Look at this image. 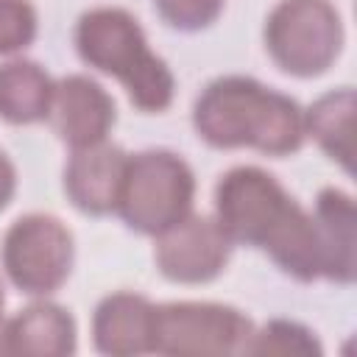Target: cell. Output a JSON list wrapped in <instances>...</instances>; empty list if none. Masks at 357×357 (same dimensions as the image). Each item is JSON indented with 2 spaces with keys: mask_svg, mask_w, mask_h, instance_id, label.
Returning a JSON list of instances; mask_svg holds the SVG:
<instances>
[{
  "mask_svg": "<svg viewBox=\"0 0 357 357\" xmlns=\"http://www.w3.org/2000/svg\"><path fill=\"white\" fill-rule=\"evenodd\" d=\"M195 176L173 151H139L128 156L117 198V215L139 234H159L192 212Z\"/></svg>",
  "mask_w": 357,
  "mask_h": 357,
  "instance_id": "277c9868",
  "label": "cell"
},
{
  "mask_svg": "<svg viewBox=\"0 0 357 357\" xmlns=\"http://www.w3.org/2000/svg\"><path fill=\"white\" fill-rule=\"evenodd\" d=\"M254 324L245 312L215 301H170L156 307L153 351L170 357L245 354Z\"/></svg>",
  "mask_w": 357,
  "mask_h": 357,
  "instance_id": "8992f818",
  "label": "cell"
},
{
  "mask_svg": "<svg viewBox=\"0 0 357 357\" xmlns=\"http://www.w3.org/2000/svg\"><path fill=\"white\" fill-rule=\"evenodd\" d=\"M245 354H321V343L315 332H310L304 324L273 318L262 329H254Z\"/></svg>",
  "mask_w": 357,
  "mask_h": 357,
  "instance_id": "2e32d148",
  "label": "cell"
},
{
  "mask_svg": "<svg viewBox=\"0 0 357 357\" xmlns=\"http://www.w3.org/2000/svg\"><path fill=\"white\" fill-rule=\"evenodd\" d=\"M0 354H8V318L0 315Z\"/></svg>",
  "mask_w": 357,
  "mask_h": 357,
  "instance_id": "ffe728a7",
  "label": "cell"
},
{
  "mask_svg": "<svg viewBox=\"0 0 357 357\" xmlns=\"http://www.w3.org/2000/svg\"><path fill=\"white\" fill-rule=\"evenodd\" d=\"M231 240L215 218L184 215L178 223L156 234V268L165 279L178 284L212 282L229 262Z\"/></svg>",
  "mask_w": 357,
  "mask_h": 357,
  "instance_id": "ba28073f",
  "label": "cell"
},
{
  "mask_svg": "<svg viewBox=\"0 0 357 357\" xmlns=\"http://www.w3.org/2000/svg\"><path fill=\"white\" fill-rule=\"evenodd\" d=\"M215 220L240 245L262 248L298 282L321 279V245L312 212H307L262 167L240 165L215 184Z\"/></svg>",
  "mask_w": 357,
  "mask_h": 357,
  "instance_id": "6da1fadb",
  "label": "cell"
},
{
  "mask_svg": "<svg viewBox=\"0 0 357 357\" xmlns=\"http://www.w3.org/2000/svg\"><path fill=\"white\" fill-rule=\"evenodd\" d=\"M265 47L279 70L312 78L343 47V22L329 0H279L265 20Z\"/></svg>",
  "mask_w": 357,
  "mask_h": 357,
  "instance_id": "5b68a950",
  "label": "cell"
},
{
  "mask_svg": "<svg viewBox=\"0 0 357 357\" xmlns=\"http://www.w3.org/2000/svg\"><path fill=\"white\" fill-rule=\"evenodd\" d=\"M159 17L178 31H201L212 25L226 0H153Z\"/></svg>",
  "mask_w": 357,
  "mask_h": 357,
  "instance_id": "ac0fdd59",
  "label": "cell"
},
{
  "mask_svg": "<svg viewBox=\"0 0 357 357\" xmlns=\"http://www.w3.org/2000/svg\"><path fill=\"white\" fill-rule=\"evenodd\" d=\"M3 301H6V296H3V284H0V312H3Z\"/></svg>",
  "mask_w": 357,
  "mask_h": 357,
  "instance_id": "44dd1931",
  "label": "cell"
},
{
  "mask_svg": "<svg viewBox=\"0 0 357 357\" xmlns=\"http://www.w3.org/2000/svg\"><path fill=\"white\" fill-rule=\"evenodd\" d=\"M156 304L139 293H109L92 315V340L100 354L134 357L153 351Z\"/></svg>",
  "mask_w": 357,
  "mask_h": 357,
  "instance_id": "8fae6325",
  "label": "cell"
},
{
  "mask_svg": "<svg viewBox=\"0 0 357 357\" xmlns=\"http://www.w3.org/2000/svg\"><path fill=\"white\" fill-rule=\"evenodd\" d=\"M53 78L28 59L0 64V117L14 126L42 123L50 114Z\"/></svg>",
  "mask_w": 357,
  "mask_h": 357,
  "instance_id": "5bb4252c",
  "label": "cell"
},
{
  "mask_svg": "<svg viewBox=\"0 0 357 357\" xmlns=\"http://www.w3.org/2000/svg\"><path fill=\"white\" fill-rule=\"evenodd\" d=\"M128 153L112 142L73 148L64 167V192L75 209L86 215H109L117 209Z\"/></svg>",
  "mask_w": 357,
  "mask_h": 357,
  "instance_id": "30bf717a",
  "label": "cell"
},
{
  "mask_svg": "<svg viewBox=\"0 0 357 357\" xmlns=\"http://www.w3.org/2000/svg\"><path fill=\"white\" fill-rule=\"evenodd\" d=\"M36 36V11L31 0H0V56L28 47Z\"/></svg>",
  "mask_w": 357,
  "mask_h": 357,
  "instance_id": "e0dca14e",
  "label": "cell"
},
{
  "mask_svg": "<svg viewBox=\"0 0 357 357\" xmlns=\"http://www.w3.org/2000/svg\"><path fill=\"white\" fill-rule=\"evenodd\" d=\"M47 120L61 142L70 148H86L109 137L114 126V100L89 75H67L53 84Z\"/></svg>",
  "mask_w": 357,
  "mask_h": 357,
  "instance_id": "9c48e42d",
  "label": "cell"
},
{
  "mask_svg": "<svg viewBox=\"0 0 357 357\" xmlns=\"http://www.w3.org/2000/svg\"><path fill=\"white\" fill-rule=\"evenodd\" d=\"M75 351L73 315L50 301H36L8 318V354L67 357Z\"/></svg>",
  "mask_w": 357,
  "mask_h": 357,
  "instance_id": "4fadbf2b",
  "label": "cell"
},
{
  "mask_svg": "<svg viewBox=\"0 0 357 357\" xmlns=\"http://www.w3.org/2000/svg\"><path fill=\"white\" fill-rule=\"evenodd\" d=\"M192 126L212 148H254L268 156L296 153L307 137L301 106L248 75L209 81L192 106Z\"/></svg>",
  "mask_w": 357,
  "mask_h": 357,
  "instance_id": "7a4b0ae2",
  "label": "cell"
},
{
  "mask_svg": "<svg viewBox=\"0 0 357 357\" xmlns=\"http://www.w3.org/2000/svg\"><path fill=\"white\" fill-rule=\"evenodd\" d=\"M14 190H17V170H14L11 159L0 151V212L8 206Z\"/></svg>",
  "mask_w": 357,
  "mask_h": 357,
  "instance_id": "d6986e66",
  "label": "cell"
},
{
  "mask_svg": "<svg viewBox=\"0 0 357 357\" xmlns=\"http://www.w3.org/2000/svg\"><path fill=\"white\" fill-rule=\"evenodd\" d=\"M304 131L324 148V153L351 173L354 165V89L340 86L321 95L304 112Z\"/></svg>",
  "mask_w": 357,
  "mask_h": 357,
  "instance_id": "9a60e30c",
  "label": "cell"
},
{
  "mask_svg": "<svg viewBox=\"0 0 357 357\" xmlns=\"http://www.w3.org/2000/svg\"><path fill=\"white\" fill-rule=\"evenodd\" d=\"M75 50L89 67L114 75L139 112H165L170 106L176 78L165 59L148 47L139 22L126 8L100 6L84 11L75 25Z\"/></svg>",
  "mask_w": 357,
  "mask_h": 357,
  "instance_id": "3957f363",
  "label": "cell"
},
{
  "mask_svg": "<svg viewBox=\"0 0 357 357\" xmlns=\"http://www.w3.org/2000/svg\"><path fill=\"white\" fill-rule=\"evenodd\" d=\"M0 259L17 290L28 296H50L70 276L73 234L56 215H22L6 229Z\"/></svg>",
  "mask_w": 357,
  "mask_h": 357,
  "instance_id": "52a82bcc",
  "label": "cell"
},
{
  "mask_svg": "<svg viewBox=\"0 0 357 357\" xmlns=\"http://www.w3.org/2000/svg\"><path fill=\"white\" fill-rule=\"evenodd\" d=\"M318 245H321V276L337 284H351L357 271V215L349 192L324 187L312 209Z\"/></svg>",
  "mask_w": 357,
  "mask_h": 357,
  "instance_id": "7c38bea8",
  "label": "cell"
}]
</instances>
